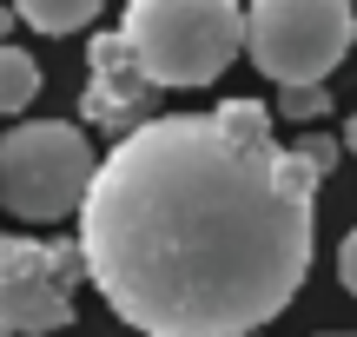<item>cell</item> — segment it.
<instances>
[{"mask_svg": "<svg viewBox=\"0 0 357 337\" xmlns=\"http://www.w3.org/2000/svg\"><path fill=\"white\" fill-rule=\"evenodd\" d=\"M291 152H298V159H305V166H311V172H318V179H331V166H337V146H331V139H324V132H305V139H298V146H291Z\"/></svg>", "mask_w": 357, "mask_h": 337, "instance_id": "obj_10", "label": "cell"}, {"mask_svg": "<svg viewBox=\"0 0 357 337\" xmlns=\"http://www.w3.org/2000/svg\"><path fill=\"white\" fill-rule=\"evenodd\" d=\"M351 47H357L351 0H252L245 7V53L271 86H331Z\"/></svg>", "mask_w": 357, "mask_h": 337, "instance_id": "obj_3", "label": "cell"}, {"mask_svg": "<svg viewBox=\"0 0 357 337\" xmlns=\"http://www.w3.org/2000/svg\"><path fill=\"white\" fill-rule=\"evenodd\" d=\"M13 20H20V13H7V7H0V40H7V26H13Z\"/></svg>", "mask_w": 357, "mask_h": 337, "instance_id": "obj_13", "label": "cell"}, {"mask_svg": "<svg viewBox=\"0 0 357 337\" xmlns=\"http://www.w3.org/2000/svg\"><path fill=\"white\" fill-rule=\"evenodd\" d=\"M337 337H351V331H337Z\"/></svg>", "mask_w": 357, "mask_h": 337, "instance_id": "obj_14", "label": "cell"}, {"mask_svg": "<svg viewBox=\"0 0 357 337\" xmlns=\"http://www.w3.org/2000/svg\"><path fill=\"white\" fill-rule=\"evenodd\" d=\"M100 172L93 139L66 119H26L0 139V205L26 225H53L86 205V185Z\"/></svg>", "mask_w": 357, "mask_h": 337, "instance_id": "obj_4", "label": "cell"}, {"mask_svg": "<svg viewBox=\"0 0 357 337\" xmlns=\"http://www.w3.org/2000/svg\"><path fill=\"white\" fill-rule=\"evenodd\" d=\"M79 278V238H0V337H47L73 324Z\"/></svg>", "mask_w": 357, "mask_h": 337, "instance_id": "obj_5", "label": "cell"}, {"mask_svg": "<svg viewBox=\"0 0 357 337\" xmlns=\"http://www.w3.org/2000/svg\"><path fill=\"white\" fill-rule=\"evenodd\" d=\"M337 278H344V291L357 298V232L344 238V245H337Z\"/></svg>", "mask_w": 357, "mask_h": 337, "instance_id": "obj_11", "label": "cell"}, {"mask_svg": "<svg viewBox=\"0 0 357 337\" xmlns=\"http://www.w3.org/2000/svg\"><path fill=\"white\" fill-rule=\"evenodd\" d=\"M40 93V60L13 40H0V113H26Z\"/></svg>", "mask_w": 357, "mask_h": 337, "instance_id": "obj_8", "label": "cell"}, {"mask_svg": "<svg viewBox=\"0 0 357 337\" xmlns=\"http://www.w3.org/2000/svg\"><path fill=\"white\" fill-rule=\"evenodd\" d=\"M100 7H106V0H13V13H20L33 33H53V40H60V33H79Z\"/></svg>", "mask_w": 357, "mask_h": 337, "instance_id": "obj_7", "label": "cell"}, {"mask_svg": "<svg viewBox=\"0 0 357 337\" xmlns=\"http://www.w3.org/2000/svg\"><path fill=\"white\" fill-rule=\"evenodd\" d=\"M86 119L93 126H146V106H153V79L132 66V53H126V40H119V26L113 33H93V47H86Z\"/></svg>", "mask_w": 357, "mask_h": 337, "instance_id": "obj_6", "label": "cell"}, {"mask_svg": "<svg viewBox=\"0 0 357 337\" xmlns=\"http://www.w3.org/2000/svg\"><path fill=\"white\" fill-rule=\"evenodd\" d=\"M344 152H357V113H351V126H344Z\"/></svg>", "mask_w": 357, "mask_h": 337, "instance_id": "obj_12", "label": "cell"}, {"mask_svg": "<svg viewBox=\"0 0 357 337\" xmlns=\"http://www.w3.org/2000/svg\"><path fill=\"white\" fill-rule=\"evenodd\" d=\"M278 113L284 119H324L331 113V86H278Z\"/></svg>", "mask_w": 357, "mask_h": 337, "instance_id": "obj_9", "label": "cell"}, {"mask_svg": "<svg viewBox=\"0 0 357 337\" xmlns=\"http://www.w3.org/2000/svg\"><path fill=\"white\" fill-rule=\"evenodd\" d=\"M318 185L258 100L146 119L86 185V285L146 337H252L311 272Z\"/></svg>", "mask_w": 357, "mask_h": 337, "instance_id": "obj_1", "label": "cell"}, {"mask_svg": "<svg viewBox=\"0 0 357 337\" xmlns=\"http://www.w3.org/2000/svg\"><path fill=\"white\" fill-rule=\"evenodd\" d=\"M119 40L153 86H212L245 53V7L238 0H126Z\"/></svg>", "mask_w": 357, "mask_h": 337, "instance_id": "obj_2", "label": "cell"}]
</instances>
